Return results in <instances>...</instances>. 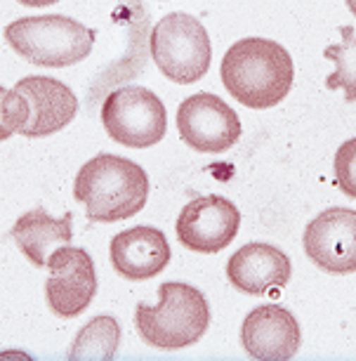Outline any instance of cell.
Here are the masks:
<instances>
[{
  "label": "cell",
  "mask_w": 356,
  "mask_h": 361,
  "mask_svg": "<svg viewBox=\"0 0 356 361\" xmlns=\"http://www.w3.org/2000/svg\"><path fill=\"white\" fill-rule=\"evenodd\" d=\"M73 215L66 213L64 217H50L45 210H29L24 213L12 227V238L22 255L36 267H47V260L57 248L68 246L73 238Z\"/></svg>",
  "instance_id": "15"
},
{
  "label": "cell",
  "mask_w": 356,
  "mask_h": 361,
  "mask_svg": "<svg viewBox=\"0 0 356 361\" xmlns=\"http://www.w3.org/2000/svg\"><path fill=\"white\" fill-rule=\"evenodd\" d=\"M335 182L347 196L356 199V137L347 140L335 154Z\"/></svg>",
  "instance_id": "19"
},
{
  "label": "cell",
  "mask_w": 356,
  "mask_h": 361,
  "mask_svg": "<svg viewBox=\"0 0 356 361\" xmlns=\"http://www.w3.org/2000/svg\"><path fill=\"white\" fill-rule=\"evenodd\" d=\"M5 40L36 66H73L92 52L94 31L64 15L22 17L5 26Z\"/></svg>",
  "instance_id": "4"
},
{
  "label": "cell",
  "mask_w": 356,
  "mask_h": 361,
  "mask_svg": "<svg viewBox=\"0 0 356 361\" xmlns=\"http://www.w3.org/2000/svg\"><path fill=\"white\" fill-rule=\"evenodd\" d=\"M340 33L345 36V43L328 45L324 54L335 62V69L326 78V87L331 90H345L347 102H356V38L352 26H342Z\"/></svg>",
  "instance_id": "17"
},
{
  "label": "cell",
  "mask_w": 356,
  "mask_h": 361,
  "mask_svg": "<svg viewBox=\"0 0 356 361\" xmlns=\"http://www.w3.org/2000/svg\"><path fill=\"white\" fill-rule=\"evenodd\" d=\"M290 257L271 243H245L227 262L231 286L248 295H266L290 281Z\"/></svg>",
  "instance_id": "13"
},
{
  "label": "cell",
  "mask_w": 356,
  "mask_h": 361,
  "mask_svg": "<svg viewBox=\"0 0 356 361\" xmlns=\"http://www.w3.org/2000/svg\"><path fill=\"white\" fill-rule=\"evenodd\" d=\"M29 118V104L17 90L0 85V142L22 130Z\"/></svg>",
  "instance_id": "18"
},
{
  "label": "cell",
  "mask_w": 356,
  "mask_h": 361,
  "mask_svg": "<svg viewBox=\"0 0 356 361\" xmlns=\"http://www.w3.org/2000/svg\"><path fill=\"white\" fill-rule=\"evenodd\" d=\"M73 196L92 222H121L140 213L149 199V177L140 163L97 154L78 170Z\"/></svg>",
  "instance_id": "2"
},
{
  "label": "cell",
  "mask_w": 356,
  "mask_h": 361,
  "mask_svg": "<svg viewBox=\"0 0 356 361\" xmlns=\"http://www.w3.org/2000/svg\"><path fill=\"white\" fill-rule=\"evenodd\" d=\"M241 343L252 359L286 361L293 359L302 345L297 319L281 305H259L245 317Z\"/></svg>",
  "instance_id": "11"
},
{
  "label": "cell",
  "mask_w": 356,
  "mask_h": 361,
  "mask_svg": "<svg viewBox=\"0 0 356 361\" xmlns=\"http://www.w3.org/2000/svg\"><path fill=\"white\" fill-rule=\"evenodd\" d=\"M305 253L319 269L331 274L356 271V210L328 208L305 229Z\"/></svg>",
  "instance_id": "10"
},
{
  "label": "cell",
  "mask_w": 356,
  "mask_h": 361,
  "mask_svg": "<svg viewBox=\"0 0 356 361\" xmlns=\"http://www.w3.org/2000/svg\"><path fill=\"white\" fill-rule=\"evenodd\" d=\"M50 279L45 283V298L52 314L73 319L90 307L97 293V274L87 250L61 246L47 260Z\"/></svg>",
  "instance_id": "8"
},
{
  "label": "cell",
  "mask_w": 356,
  "mask_h": 361,
  "mask_svg": "<svg viewBox=\"0 0 356 361\" xmlns=\"http://www.w3.org/2000/svg\"><path fill=\"white\" fill-rule=\"evenodd\" d=\"M113 269L130 281H147L161 274L170 262L168 238L156 227H133L111 238L109 246Z\"/></svg>",
  "instance_id": "14"
},
{
  "label": "cell",
  "mask_w": 356,
  "mask_h": 361,
  "mask_svg": "<svg viewBox=\"0 0 356 361\" xmlns=\"http://www.w3.org/2000/svg\"><path fill=\"white\" fill-rule=\"evenodd\" d=\"M220 76L229 94L250 109H271L290 92L295 66L276 40L243 38L229 47Z\"/></svg>",
  "instance_id": "1"
},
{
  "label": "cell",
  "mask_w": 356,
  "mask_h": 361,
  "mask_svg": "<svg viewBox=\"0 0 356 361\" xmlns=\"http://www.w3.org/2000/svg\"><path fill=\"white\" fill-rule=\"evenodd\" d=\"M208 324V300L194 286L180 281L161 283L159 305L140 302L135 310V329L140 338L159 350H182L198 343Z\"/></svg>",
  "instance_id": "3"
},
{
  "label": "cell",
  "mask_w": 356,
  "mask_h": 361,
  "mask_svg": "<svg viewBox=\"0 0 356 361\" xmlns=\"http://www.w3.org/2000/svg\"><path fill=\"white\" fill-rule=\"evenodd\" d=\"M121 345V324L113 317H94L90 324L78 331L68 359L71 361H111Z\"/></svg>",
  "instance_id": "16"
},
{
  "label": "cell",
  "mask_w": 356,
  "mask_h": 361,
  "mask_svg": "<svg viewBox=\"0 0 356 361\" xmlns=\"http://www.w3.org/2000/svg\"><path fill=\"white\" fill-rule=\"evenodd\" d=\"M241 213L224 196H198L182 208L175 231L184 248L196 253H220L238 234Z\"/></svg>",
  "instance_id": "9"
},
{
  "label": "cell",
  "mask_w": 356,
  "mask_h": 361,
  "mask_svg": "<svg viewBox=\"0 0 356 361\" xmlns=\"http://www.w3.org/2000/svg\"><path fill=\"white\" fill-rule=\"evenodd\" d=\"M29 104V118L19 133L26 137H47L73 121L78 99L66 83L50 76H29L15 85Z\"/></svg>",
  "instance_id": "12"
},
{
  "label": "cell",
  "mask_w": 356,
  "mask_h": 361,
  "mask_svg": "<svg viewBox=\"0 0 356 361\" xmlns=\"http://www.w3.org/2000/svg\"><path fill=\"white\" fill-rule=\"evenodd\" d=\"M152 57L161 73L180 85L201 80L210 69L212 45L205 26L187 12H170L152 31Z\"/></svg>",
  "instance_id": "5"
},
{
  "label": "cell",
  "mask_w": 356,
  "mask_h": 361,
  "mask_svg": "<svg viewBox=\"0 0 356 361\" xmlns=\"http://www.w3.org/2000/svg\"><path fill=\"white\" fill-rule=\"evenodd\" d=\"M347 8L352 10V15L356 17V0H347Z\"/></svg>",
  "instance_id": "21"
},
{
  "label": "cell",
  "mask_w": 356,
  "mask_h": 361,
  "mask_svg": "<svg viewBox=\"0 0 356 361\" xmlns=\"http://www.w3.org/2000/svg\"><path fill=\"white\" fill-rule=\"evenodd\" d=\"M102 123L109 137L130 149L154 147L166 137L168 114L161 97L142 85H123L102 104Z\"/></svg>",
  "instance_id": "6"
},
{
  "label": "cell",
  "mask_w": 356,
  "mask_h": 361,
  "mask_svg": "<svg viewBox=\"0 0 356 361\" xmlns=\"http://www.w3.org/2000/svg\"><path fill=\"white\" fill-rule=\"evenodd\" d=\"M177 130L198 154H222L241 137L238 114L212 92H196L177 109Z\"/></svg>",
  "instance_id": "7"
},
{
  "label": "cell",
  "mask_w": 356,
  "mask_h": 361,
  "mask_svg": "<svg viewBox=\"0 0 356 361\" xmlns=\"http://www.w3.org/2000/svg\"><path fill=\"white\" fill-rule=\"evenodd\" d=\"M17 3L29 5V8H45V5H54V3H59V0H17Z\"/></svg>",
  "instance_id": "20"
}]
</instances>
